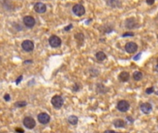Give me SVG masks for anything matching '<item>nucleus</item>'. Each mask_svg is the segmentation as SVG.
Instances as JSON below:
<instances>
[{
	"mask_svg": "<svg viewBox=\"0 0 158 133\" xmlns=\"http://www.w3.org/2000/svg\"><path fill=\"white\" fill-rule=\"evenodd\" d=\"M68 123L71 124V125H77L79 119L76 116H68Z\"/></svg>",
	"mask_w": 158,
	"mask_h": 133,
	"instance_id": "nucleus-17",
	"label": "nucleus"
},
{
	"mask_svg": "<svg viewBox=\"0 0 158 133\" xmlns=\"http://www.w3.org/2000/svg\"><path fill=\"white\" fill-rule=\"evenodd\" d=\"M157 65H158V58H157Z\"/></svg>",
	"mask_w": 158,
	"mask_h": 133,
	"instance_id": "nucleus-33",
	"label": "nucleus"
},
{
	"mask_svg": "<svg viewBox=\"0 0 158 133\" xmlns=\"http://www.w3.org/2000/svg\"><path fill=\"white\" fill-rule=\"evenodd\" d=\"M37 119L41 124L45 125V124H48L50 122V116L46 113H40L37 116Z\"/></svg>",
	"mask_w": 158,
	"mask_h": 133,
	"instance_id": "nucleus-8",
	"label": "nucleus"
},
{
	"mask_svg": "<svg viewBox=\"0 0 158 133\" xmlns=\"http://www.w3.org/2000/svg\"><path fill=\"white\" fill-rule=\"evenodd\" d=\"M155 70H157V71H158V65H157V66H156V67H155Z\"/></svg>",
	"mask_w": 158,
	"mask_h": 133,
	"instance_id": "nucleus-32",
	"label": "nucleus"
},
{
	"mask_svg": "<svg viewBox=\"0 0 158 133\" xmlns=\"http://www.w3.org/2000/svg\"><path fill=\"white\" fill-rule=\"evenodd\" d=\"M140 108H141V110L142 111V113H144V114H149V113H151L153 107H152L151 104H149V103H143V104H141V105H140Z\"/></svg>",
	"mask_w": 158,
	"mask_h": 133,
	"instance_id": "nucleus-11",
	"label": "nucleus"
},
{
	"mask_svg": "<svg viewBox=\"0 0 158 133\" xmlns=\"http://www.w3.org/2000/svg\"><path fill=\"white\" fill-rule=\"evenodd\" d=\"M117 107L120 112H127L129 108V104L126 100H121L117 103Z\"/></svg>",
	"mask_w": 158,
	"mask_h": 133,
	"instance_id": "nucleus-7",
	"label": "nucleus"
},
{
	"mask_svg": "<svg viewBox=\"0 0 158 133\" xmlns=\"http://www.w3.org/2000/svg\"><path fill=\"white\" fill-rule=\"evenodd\" d=\"M105 133H119V132H116V131H113V130H106L105 131Z\"/></svg>",
	"mask_w": 158,
	"mask_h": 133,
	"instance_id": "nucleus-31",
	"label": "nucleus"
},
{
	"mask_svg": "<svg viewBox=\"0 0 158 133\" xmlns=\"http://www.w3.org/2000/svg\"><path fill=\"white\" fill-rule=\"evenodd\" d=\"M114 125L117 127V128H124V127L126 126V123H125V121L122 120V119H117V120H115Z\"/></svg>",
	"mask_w": 158,
	"mask_h": 133,
	"instance_id": "nucleus-16",
	"label": "nucleus"
},
{
	"mask_svg": "<svg viewBox=\"0 0 158 133\" xmlns=\"http://www.w3.org/2000/svg\"><path fill=\"white\" fill-rule=\"evenodd\" d=\"M154 1H155V0H146V3H147L148 5H153V4H154Z\"/></svg>",
	"mask_w": 158,
	"mask_h": 133,
	"instance_id": "nucleus-25",
	"label": "nucleus"
},
{
	"mask_svg": "<svg viewBox=\"0 0 158 133\" xmlns=\"http://www.w3.org/2000/svg\"><path fill=\"white\" fill-rule=\"evenodd\" d=\"M71 28H72V24H69L68 26L65 27V31H66V32H68V31H69Z\"/></svg>",
	"mask_w": 158,
	"mask_h": 133,
	"instance_id": "nucleus-27",
	"label": "nucleus"
},
{
	"mask_svg": "<svg viewBox=\"0 0 158 133\" xmlns=\"http://www.w3.org/2000/svg\"><path fill=\"white\" fill-rule=\"evenodd\" d=\"M95 56H96V59H97L98 61H100V62L104 61L105 58H106V55H105L104 52H102V51H99V52H97V53H96V55H95Z\"/></svg>",
	"mask_w": 158,
	"mask_h": 133,
	"instance_id": "nucleus-15",
	"label": "nucleus"
},
{
	"mask_svg": "<svg viewBox=\"0 0 158 133\" xmlns=\"http://www.w3.org/2000/svg\"><path fill=\"white\" fill-rule=\"evenodd\" d=\"M154 133H156V132H154Z\"/></svg>",
	"mask_w": 158,
	"mask_h": 133,
	"instance_id": "nucleus-35",
	"label": "nucleus"
},
{
	"mask_svg": "<svg viewBox=\"0 0 158 133\" xmlns=\"http://www.w3.org/2000/svg\"><path fill=\"white\" fill-rule=\"evenodd\" d=\"M107 4L112 7H118V6L120 5V3H119L117 0H107Z\"/></svg>",
	"mask_w": 158,
	"mask_h": 133,
	"instance_id": "nucleus-19",
	"label": "nucleus"
},
{
	"mask_svg": "<svg viewBox=\"0 0 158 133\" xmlns=\"http://www.w3.org/2000/svg\"><path fill=\"white\" fill-rule=\"evenodd\" d=\"M22 80V76L20 75V77H19V78L17 79V80H16V83H17V84H19V83L20 82V80Z\"/></svg>",
	"mask_w": 158,
	"mask_h": 133,
	"instance_id": "nucleus-29",
	"label": "nucleus"
},
{
	"mask_svg": "<svg viewBox=\"0 0 158 133\" xmlns=\"http://www.w3.org/2000/svg\"><path fill=\"white\" fill-rule=\"evenodd\" d=\"M4 99H5V101H7V102H8V101H10V96H9V94H5L4 95Z\"/></svg>",
	"mask_w": 158,
	"mask_h": 133,
	"instance_id": "nucleus-24",
	"label": "nucleus"
},
{
	"mask_svg": "<svg viewBox=\"0 0 158 133\" xmlns=\"http://www.w3.org/2000/svg\"><path fill=\"white\" fill-rule=\"evenodd\" d=\"M157 39H158V35H157Z\"/></svg>",
	"mask_w": 158,
	"mask_h": 133,
	"instance_id": "nucleus-34",
	"label": "nucleus"
},
{
	"mask_svg": "<svg viewBox=\"0 0 158 133\" xmlns=\"http://www.w3.org/2000/svg\"><path fill=\"white\" fill-rule=\"evenodd\" d=\"M75 38H76V40H80V41L82 42L83 40H84V35H83L82 33H78L75 35Z\"/></svg>",
	"mask_w": 158,
	"mask_h": 133,
	"instance_id": "nucleus-21",
	"label": "nucleus"
},
{
	"mask_svg": "<svg viewBox=\"0 0 158 133\" xmlns=\"http://www.w3.org/2000/svg\"><path fill=\"white\" fill-rule=\"evenodd\" d=\"M126 28L128 29H133L137 26V21L134 18H129L126 20Z\"/></svg>",
	"mask_w": 158,
	"mask_h": 133,
	"instance_id": "nucleus-12",
	"label": "nucleus"
},
{
	"mask_svg": "<svg viewBox=\"0 0 158 133\" xmlns=\"http://www.w3.org/2000/svg\"><path fill=\"white\" fill-rule=\"evenodd\" d=\"M23 125L26 127L27 128H29V129H32L34 128V127L36 126V122L34 120L32 117L31 116H27L23 119Z\"/></svg>",
	"mask_w": 158,
	"mask_h": 133,
	"instance_id": "nucleus-4",
	"label": "nucleus"
},
{
	"mask_svg": "<svg viewBox=\"0 0 158 133\" xmlns=\"http://www.w3.org/2000/svg\"><path fill=\"white\" fill-rule=\"evenodd\" d=\"M21 47L26 52H32L34 49V44L33 42L31 41V40H25V41L22 42Z\"/></svg>",
	"mask_w": 158,
	"mask_h": 133,
	"instance_id": "nucleus-5",
	"label": "nucleus"
},
{
	"mask_svg": "<svg viewBox=\"0 0 158 133\" xmlns=\"http://www.w3.org/2000/svg\"><path fill=\"white\" fill-rule=\"evenodd\" d=\"M79 85L78 84H75V86H74V87H73V91H74V92H78L79 91Z\"/></svg>",
	"mask_w": 158,
	"mask_h": 133,
	"instance_id": "nucleus-28",
	"label": "nucleus"
},
{
	"mask_svg": "<svg viewBox=\"0 0 158 133\" xmlns=\"http://www.w3.org/2000/svg\"><path fill=\"white\" fill-rule=\"evenodd\" d=\"M141 53L139 54V55H137V56H134V60H139V58L141 57Z\"/></svg>",
	"mask_w": 158,
	"mask_h": 133,
	"instance_id": "nucleus-30",
	"label": "nucleus"
},
{
	"mask_svg": "<svg viewBox=\"0 0 158 133\" xmlns=\"http://www.w3.org/2000/svg\"><path fill=\"white\" fill-rule=\"evenodd\" d=\"M133 79L135 80H141L142 79V73L141 71H135L133 73Z\"/></svg>",
	"mask_w": 158,
	"mask_h": 133,
	"instance_id": "nucleus-18",
	"label": "nucleus"
},
{
	"mask_svg": "<svg viewBox=\"0 0 158 133\" xmlns=\"http://www.w3.org/2000/svg\"><path fill=\"white\" fill-rule=\"evenodd\" d=\"M96 92L98 93H105L107 92V88L101 83H99V84L96 85Z\"/></svg>",
	"mask_w": 158,
	"mask_h": 133,
	"instance_id": "nucleus-14",
	"label": "nucleus"
},
{
	"mask_svg": "<svg viewBox=\"0 0 158 133\" xmlns=\"http://www.w3.org/2000/svg\"><path fill=\"white\" fill-rule=\"evenodd\" d=\"M16 132L17 133H24V130L20 128H16Z\"/></svg>",
	"mask_w": 158,
	"mask_h": 133,
	"instance_id": "nucleus-26",
	"label": "nucleus"
},
{
	"mask_svg": "<svg viewBox=\"0 0 158 133\" xmlns=\"http://www.w3.org/2000/svg\"><path fill=\"white\" fill-rule=\"evenodd\" d=\"M23 23L28 28H32L35 25V19L32 16H26L23 18Z\"/></svg>",
	"mask_w": 158,
	"mask_h": 133,
	"instance_id": "nucleus-9",
	"label": "nucleus"
},
{
	"mask_svg": "<svg viewBox=\"0 0 158 133\" xmlns=\"http://www.w3.org/2000/svg\"><path fill=\"white\" fill-rule=\"evenodd\" d=\"M48 43L51 47H53V48H56V47H59V46L61 45L62 41H61V39L59 38L58 36H56V35H52V36L49 38Z\"/></svg>",
	"mask_w": 158,
	"mask_h": 133,
	"instance_id": "nucleus-3",
	"label": "nucleus"
},
{
	"mask_svg": "<svg viewBox=\"0 0 158 133\" xmlns=\"http://www.w3.org/2000/svg\"><path fill=\"white\" fill-rule=\"evenodd\" d=\"M27 104L26 102H17L16 104H15V106H17V107H22V106H25Z\"/></svg>",
	"mask_w": 158,
	"mask_h": 133,
	"instance_id": "nucleus-20",
	"label": "nucleus"
},
{
	"mask_svg": "<svg viewBox=\"0 0 158 133\" xmlns=\"http://www.w3.org/2000/svg\"><path fill=\"white\" fill-rule=\"evenodd\" d=\"M127 36H134V33L133 32H125L123 34V37H127Z\"/></svg>",
	"mask_w": 158,
	"mask_h": 133,
	"instance_id": "nucleus-23",
	"label": "nucleus"
},
{
	"mask_svg": "<svg viewBox=\"0 0 158 133\" xmlns=\"http://www.w3.org/2000/svg\"><path fill=\"white\" fill-rule=\"evenodd\" d=\"M51 104L56 109H59V108L62 107V105H63L64 100H63V98L60 96V95H55V96L52 97Z\"/></svg>",
	"mask_w": 158,
	"mask_h": 133,
	"instance_id": "nucleus-1",
	"label": "nucleus"
},
{
	"mask_svg": "<svg viewBox=\"0 0 158 133\" xmlns=\"http://www.w3.org/2000/svg\"><path fill=\"white\" fill-rule=\"evenodd\" d=\"M118 79L120 81H122V82H127L129 79V72H127V71H123V72H121L120 74H119Z\"/></svg>",
	"mask_w": 158,
	"mask_h": 133,
	"instance_id": "nucleus-13",
	"label": "nucleus"
},
{
	"mask_svg": "<svg viewBox=\"0 0 158 133\" xmlns=\"http://www.w3.org/2000/svg\"><path fill=\"white\" fill-rule=\"evenodd\" d=\"M153 92H154V89H153V87L148 88V89L146 90V93H147V94H151V93H153Z\"/></svg>",
	"mask_w": 158,
	"mask_h": 133,
	"instance_id": "nucleus-22",
	"label": "nucleus"
},
{
	"mask_svg": "<svg viewBox=\"0 0 158 133\" xmlns=\"http://www.w3.org/2000/svg\"><path fill=\"white\" fill-rule=\"evenodd\" d=\"M34 10L37 13H44L46 11V5L42 2H38L34 5Z\"/></svg>",
	"mask_w": 158,
	"mask_h": 133,
	"instance_id": "nucleus-10",
	"label": "nucleus"
},
{
	"mask_svg": "<svg viewBox=\"0 0 158 133\" xmlns=\"http://www.w3.org/2000/svg\"><path fill=\"white\" fill-rule=\"evenodd\" d=\"M72 12L76 16L81 17V16H83V15L85 14V7H83L82 5H80V4H76L72 7Z\"/></svg>",
	"mask_w": 158,
	"mask_h": 133,
	"instance_id": "nucleus-2",
	"label": "nucleus"
},
{
	"mask_svg": "<svg viewBox=\"0 0 158 133\" xmlns=\"http://www.w3.org/2000/svg\"><path fill=\"white\" fill-rule=\"evenodd\" d=\"M125 50L129 54L136 53L137 50H138V45L135 43H133V42H129L125 45Z\"/></svg>",
	"mask_w": 158,
	"mask_h": 133,
	"instance_id": "nucleus-6",
	"label": "nucleus"
}]
</instances>
